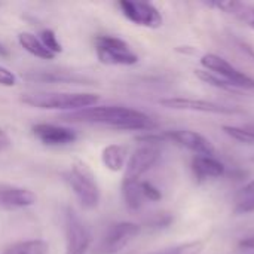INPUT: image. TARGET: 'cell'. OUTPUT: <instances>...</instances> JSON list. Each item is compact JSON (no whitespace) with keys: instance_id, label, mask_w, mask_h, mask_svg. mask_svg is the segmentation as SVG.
Here are the masks:
<instances>
[{"instance_id":"cell-1","label":"cell","mask_w":254,"mask_h":254,"mask_svg":"<svg viewBox=\"0 0 254 254\" xmlns=\"http://www.w3.org/2000/svg\"><path fill=\"white\" fill-rule=\"evenodd\" d=\"M63 119L67 122L103 125L122 131H152L156 128V122L149 115L125 106H92L67 113Z\"/></svg>"},{"instance_id":"cell-2","label":"cell","mask_w":254,"mask_h":254,"mask_svg":"<svg viewBox=\"0 0 254 254\" xmlns=\"http://www.w3.org/2000/svg\"><path fill=\"white\" fill-rule=\"evenodd\" d=\"M100 97L89 92H33L24 94L21 101L27 106L43 110H67L79 112L92 107L98 103Z\"/></svg>"},{"instance_id":"cell-3","label":"cell","mask_w":254,"mask_h":254,"mask_svg":"<svg viewBox=\"0 0 254 254\" xmlns=\"http://www.w3.org/2000/svg\"><path fill=\"white\" fill-rule=\"evenodd\" d=\"M61 177L85 210H94L98 207L100 189L95 182V176L83 162H76L70 170L63 171Z\"/></svg>"},{"instance_id":"cell-4","label":"cell","mask_w":254,"mask_h":254,"mask_svg":"<svg viewBox=\"0 0 254 254\" xmlns=\"http://www.w3.org/2000/svg\"><path fill=\"white\" fill-rule=\"evenodd\" d=\"M95 51L100 63L107 65H134L138 61L129 45L116 36H98L95 39Z\"/></svg>"},{"instance_id":"cell-5","label":"cell","mask_w":254,"mask_h":254,"mask_svg":"<svg viewBox=\"0 0 254 254\" xmlns=\"http://www.w3.org/2000/svg\"><path fill=\"white\" fill-rule=\"evenodd\" d=\"M141 232V226L131 222H119L110 225L97 244L94 254L121 253Z\"/></svg>"},{"instance_id":"cell-6","label":"cell","mask_w":254,"mask_h":254,"mask_svg":"<svg viewBox=\"0 0 254 254\" xmlns=\"http://www.w3.org/2000/svg\"><path fill=\"white\" fill-rule=\"evenodd\" d=\"M64 234L65 254H88L92 244V235L71 207H67L64 211Z\"/></svg>"},{"instance_id":"cell-7","label":"cell","mask_w":254,"mask_h":254,"mask_svg":"<svg viewBox=\"0 0 254 254\" xmlns=\"http://www.w3.org/2000/svg\"><path fill=\"white\" fill-rule=\"evenodd\" d=\"M199 61H201V65L204 67V70H208V71L217 74L219 77H222L223 80L231 83L238 91L240 89L254 91L253 77L246 74L244 71L238 70L237 67H234L223 57H219L216 54H204Z\"/></svg>"},{"instance_id":"cell-8","label":"cell","mask_w":254,"mask_h":254,"mask_svg":"<svg viewBox=\"0 0 254 254\" xmlns=\"http://www.w3.org/2000/svg\"><path fill=\"white\" fill-rule=\"evenodd\" d=\"M161 158V150L153 144H143L129 156L122 182H140L141 176L152 170Z\"/></svg>"},{"instance_id":"cell-9","label":"cell","mask_w":254,"mask_h":254,"mask_svg":"<svg viewBox=\"0 0 254 254\" xmlns=\"http://www.w3.org/2000/svg\"><path fill=\"white\" fill-rule=\"evenodd\" d=\"M159 104L173 109V110H188V112H201V113H211V115H243V110L237 107L223 106L219 103L207 101V100H195V98H183V97H171L159 100Z\"/></svg>"},{"instance_id":"cell-10","label":"cell","mask_w":254,"mask_h":254,"mask_svg":"<svg viewBox=\"0 0 254 254\" xmlns=\"http://www.w3.org/2000/svg\"><path fill=\"white\" fill-rule=\"evenodd\" d=\"M119 7L125 15V18H128L131 22L137 25L147 27V28H159L164 22L161 12L152 3L122 0L119 1Z\"/></svg>"},{"instance_id":"cell-11","label":"cell","mask_w":254,"mask_h":254,"mask_svg":"<svg viewBox=\"0 0 254 254\" xmlns=\"http://www.w3.org/2000/svg\"><path fill=\"white\" fill-rule=\"evenodd\" d=\"M164 137L167 141L176 143L177 146H182L196 155H202V156H213L216 149L213 146V143L204 137L202 134L192 131V129H171V131H165Z\"/></svg>"},{"instance_id":"cell-12","label":"cell","mask_w":254,"mask_h":254,"mask_svg":"<svg viewBox=\"0 0 254 254\" xmlns=\"http://www.w3.org/2000/svg\"><path fill=\"white\" fill-rule=\"evenodd\" d=\"M36 138L46 146H67L76 141L77 135L71 128L54 124H36L31 128Z\"/></svg>"},{"instance_id":"cell-13","label":"cell","mask_w":254,"mask_h":254,"mask_svg":"<svg viewBox=\"0 0 254 254\" xmlns=\"http://www.w3.org/2000/svg\"><path fill=\"white\" fill-rule=\"evenodd\" d=\"M37 202V196L33 190L12 186L0 185V208L1 210H19L33 207Z\"/></svg>"},{"instance_id":"cell-14","label":"cell","mask_w":254,"mask_h":254,"mask_svg":"<svg viewBox=\"0 0 254 254\" xmlns=\"http://www.w3.org/2000/svg\"><path fill=\"white\" fill-rule=\"evenodd\" d=\"M192 171L198 182H205L210 179H220L226 174V167L223 162L214 156L196 155L192 159Z\"/></svg>"},{"instance_id":"cell-15","label":"cell","mask_w":254,"mask_h":254,"mask_svg":"<svg viewBox=\"0 0 254 254\" xmlns=\"http://www.w3.org/2000/svg\"><path fill=\"white\" fill-rule=\"evenodd\" d=\"M210 7H217L223 10L228 15H232L238 21H241L244 25L254 30V6L249 3H241V1H234V0H226V1H207L205 3Z\"/></svg>"},{"instance_id":"cell-16","label":"cell","mask_w":254,"mask_h":254,"mask_svg":"<svg viewBox=\"0 0 254 254\" xmlns=\"http://www.w3.org/2000/svg\"><path fill=\"white\" fill-rule=\"evenodd\" d=\"M27 80L33 82H45V83H83L89 82V79L74 74V73H67V71H31L24 76Z\"/></svg>"},{"instance_id":"cell-17","label":"cell","mask_w":254,"mask_h":254,"mask_svg":"<svg viewBox=\"0 0 254 254\" xmlns=\"http://www.w3.org/2000/svg\"><path fill=\"white\" fill-rule=\"evenodd\" d=\"M101 161L107 170L112 173H119L125 170L127 165V147L121 144H109L103 149Z\"/></svg>"},{"instance_id":"cell-18","label":"cell","mask_w":254,"mask_h":254,"mask_svg":"<svg viewBox=\"0 0 254 254\" xmlns=\"http://www.w3.org/2000/svg\"><path fill=\"white\" fill-rule=\"evenodd\" d=\"M18 42L33 57H37V58H42V60H54L55 58V54H52L42 43V40L37 36H34L33 33H27V31L19 33L18 34Z\"/></svg>"},{"instance_id":"cell-19","label":"cell","mask_w":254,"mask_h":254,"mask_svg":"<svg viewBox=\"0 0 254 254\" xmlns=\"http://www.w3.org/2000/svg\"><path fill=\"white\" fill-rule=\"evenodd\" d=\"M122 196L129 210L141 208L146 201L141 190V182H122Z\"/></svg>"},{"instance_id":"cell-20","label":"cell","mask_w":254,"mask_h":254,"mask_svg":"<svg viewBox=\"0 0 254 254\" xmlns=\"http://www.w3.org/2000/svg\"><path fill=\"white\" fill-rule=\"evenodd\" d=\"M235 214L254 213V180L247 183L235 196Z\"/></svg>"},{"instance_id":"cell-21","label":"cell","mask_w":254,"mask_h":254,"mask_svg":"<svg viewBox=\"0 0 254 254\" xmlns=\"http://www.w3.org/2000/svg\"><path fill=\"white\" fill-rule=\"evenodd\" d=\"M48 250L49 246L43 240H30L13 244L4 254H48Z\"/></svg>"},{"instance_id":"cell-22","label":"cell","mask_w":254,"mask_h":254,"mask_svg":"<svg viewBox=\"0 0 254 254\" xmlns=\"http://www.w3.org/2000/svg\"><path fill=\"white\" fill-rule=\"evenodd\" d=\"M195 76L201 82H204V83H207L210 86H214L217 89L228 91V92H238L237 88H234L231 83H228L226 80H223L222 77H219L217 74H214V73H211L208 70H195Z\"/></svg>"},{"instance_id":"cell-23","label":"cell","mask_w":254,"mask_h":254,"mask_svg":"<svg viewBox=\"0 0 254 254\" xmlns=\"http://www.w3.org/2000/svg\"><path fill=\"white\" fill-rule=\"evenodd\" d=\"M225 131V134H228L231 138L244 143V144H254V127H231V125H225L222 128Z\"/></svg>"},{"instance_id":"cell-24","label":"cell","mask_w":254,"mask_h":254,"mask_svg":"<svg viewBox=\"0 0 254 254\" xmlns=\"http://www.w3.org/2000/svg\"><path fill=\"white\" fill-rule=\"evenodd\" d=\"M205 244L202 241H192L186 244H180L176 247H171L164 252H158L155 254H201L204 250Z\"/></svg>"},{"instance_id":"cell-25","label":"cell","mask_w":254,"mask_h":254,"mask_svg":"<svg viewBox=\"0 0 254 254\" xmlns=\"http://www.w3.org/2000/svg\"><path fill=\"white\" fill-rule=\"evenodd\" d=\"M40 40H42V43L52 52V54H58V52H61L63 51V46H61V43L58 42V39H57V36H55V33L52 31V30H43L42 33H40V37H39Z\"/></svg>"},{"instance_id":"cell-26","label":"cell","mask_w":254,"mask_h":254,"mask_svg":"<svg viewBox=\"0 0 254 254\" xmlns=\"http://www.w3.org/2000/svg\"><path fill=\"white\" fill-rule=\"evenodd\" d=\"M141 190H143L144 199H149V201L156 202V201H159L162 198L161 190L155 185H152L150 182H141Z\"/></svg>"},{"instance_id":"cell-27","label":"cell","mask_w":254,"mask_h":254,"mask_svg":"<svg viewBox=\"0 0 254 254\" xmlns=\"http://www.w3.org/2000/svg\"><path fill=\"white\" fill-rule=\"evenodd\" d=\"M171 222H173V216H171V214H168V213H159V214H156V216L149 222V226H150V228L161 229V228L170 226Z\"/></svg>"},{"instance_id":"cell-28","label":"cell","mask_w":254,"mask_h":254,"mask_svg":"<svg viewBox=\"0 0 254 254\" xmlns=\"http://www.w3.org/2000/svg\"><path fill=\"white\" fill-rule=\"evenodd\" d=\"M0 85L1 86H15L16 85V76L6 67L0 65Z\"/></svg>"},{"instance_id":"cell-29","label":"cell","mask_w":254,"mask_h":254,"mask_svg":"<svg viewBox=\"0 0 254 254\" xmlns=\"http://www.w3.org/2000/svg\"><path fill=\"white\" fill-rule=\"evenodd\" d=\"M10 138L7 137V134L0 128V152H3V150H6V149H9L10 147Z\"/></svg>"},{"instance_id":"cell-30","label":"cell","mask_w":254,"mask_h":254,"mask_svg":"<svg viewBox=\"0 0 254 254\" xmlns=\"http://www.w3.org/2000/svg\"><path fill=\"white\" fill-rule=\"evenodd\" d=\"M240 247L244 250H254V234L250 237H246L244 240H241Z\"/></svg>"},{"instance_id":"cell-31","label":"cell","mask_w":254,"mask_h":254,"mask_svg":"<svg viewBox=\"0 0 254 254\" xmlns=\"http://www.w3.org/2000/svg\"><path fill=\"white\" fill-rule=\"evenodd\" d=\"M0 52H3V49H1V46H0Z\"/></svg>"},{"instance_id":"cell-32","label":"cell","mask_w":254,"mask_h":254,"mask_svg":"<svg viewBox=\"0 0 254 254\" xmlns=\"http://www.w3.org/2000/svg\"><path fill=\"white\" fill-rule=\"evenodd\" d=\"M3 254H4V253H3Z\"/></svg>"},{"instance_id":"cell-33","label":"cell","mask_w":254,"mask_h":254,"mask_svg":"<svg viewBox=\"0 0 254 254\" xmlns=\"http://www.w3.org/2000/svg\"><path fill=\"white\" fill-rule=\"evenodd\" d=\"M253 127H254V125H253Z\"/></svg>"}]
</instances>
